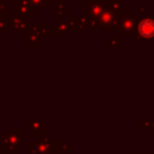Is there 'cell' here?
I'll list each match as a JSON object with an SVG mask.
<instances>
[{
    "instance_id": "obj_1",
    "label": "cell",
    "mask_w": 154,
    "mask_h": 154,
    "mask_svg": "<svg viewBox=\"0 0 154 154\" xmlns=\"http://www.w3.org/2000/svg\"><path fill=\"white\" fill-rule=\"evenodd\" d=\"M141 31H142L143 35H147V36L153 35V32H154V24H153L150 20L143 22V23L141 24Z\"/></svg>"
}]
</instances>
